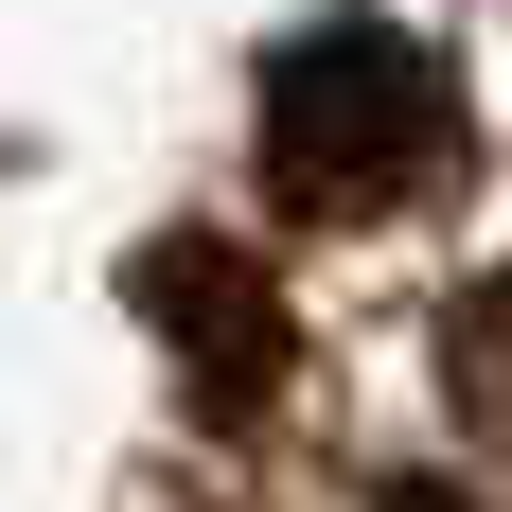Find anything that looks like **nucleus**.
<instances>
[{
    "label": "nucleus",
    "mask_w": 512,
    "mask_h": 512,
    "mask_svg": "<svg viewBox=\"0 0 512 512\" xmlns=\"http://www.w3.org/2000/svg\"><path fill=\"white\" fill-rule=\"evenodd\" d=\"M460 71L407 36V18H301L265 53V195L301 230H389L460 177Z\"/></svg>",
    "instance_id": "1"
},
{
    "label": "nucleus",
    "mask_w": 512,
    "mask_h": 512,
    "mask_svg": "<svg viewBox=\"0 0 512 512\" xmlns=\"http://www.w3.org/2000/svg\"><path fill=\"white\" fill-rule=\"evenodd\" d=\"M124 283H142V318L177 336V407H195V424H265V407H283L301 318H283V283H265L230 230H159Z\"/></svg>",
    "instance_id": "2"
},
{
    "label": "nucleus",
    "mask_w": 512,
    "mask_h": 512,
    "mask_svg": "<svg viewBox=\"0 0 512 512\" xmlns=\"http://www.w3.org/2000/svg\"><path fill=\"white\" fill-rule=\"evenodd\" d=\"M442 407H460L477 442H512V265L477 301H442Z\"/></svg>",
    "instance_id": "3"
}]
</instances>
